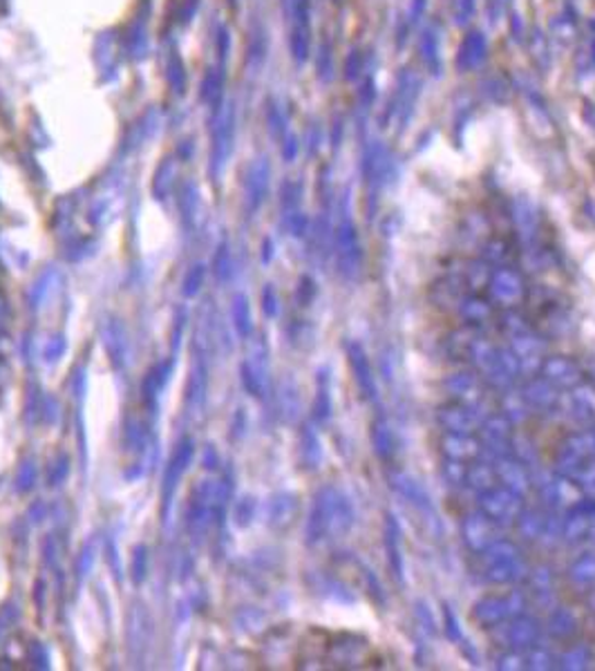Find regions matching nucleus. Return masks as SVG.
I'll return each instance as SVG.
<instances>
[{"instance_id":"f257e3e1","label":"nucleus","mask_w":595,"mask_h":671,"mask_svg":"<svg viewBox=\"0 0 595 671\" xmlns=\"http://www.w3.org/2000/svg\"><path fill=\"white\" fill-rule=\"evenodd\" d=\"M229 499V486L222 479H204L193 488L188 503V533L193 542H204L215 524H220L225 518Z\"/></svg>"},{"instance_id":"f03ea898","label":"nucleus","mask_w":595,"mask_h":671,"mask_svg":"<svg viewBox=\"0 0 595 671\" xmlns=\"http://www.w3.org/2000/svg\"><path fill=\"white\" fill-rule=\"evenodd\" d=\"M236 144V107L225 101L213 110L210 120V157H208V175L215 184H220Z\"/></svg>"},{"instance_id":"7ed1b4c3","label":"nucleus","mask_w":595,"mask_h":671,"mask_svg":"<svg viewBox=\"0 0 595 671\" xmlns=\"http://www.w3.org/2000/svg\"><path fill=\"white\" fill-rule=\"evenodd\" d=\"M99 339H101V348L111 359L113 367L124 372L130 367L133 363V343H130V333L128 327L122 318L117 316H105L99 325Z\"/></svg>"},{"instance_id":"20e7f679","label":"nucleus","mask_w":595,"mask_h":671,"mask_svg":"<svg viewBox=\"0 0 595 671\" xmlns=\"http://www.w3.org/2000/svg\"><path fill=\"white\" fill-rule=\"evenodd\" d=\"M193 457H195V441L191 436H184L175 453L164 470V481H161V515H164V520L169 518L171 513V507H173V499L178 494V488L188 470V466L193 464Z\"/></svg>"},{"instance_id":"39448f33","label":"nucleus","mask_w":595,"mask_h":671,"mask_svg":"<svg viewBox=\"0 0 595 671\" xmlns=\"http://www.w3.org/2000/svg\"><path fill=\"white\" fill-rule=\"evenodd\" d=\"M208 397V352L193 345V365L186 378L184 406L191 417H199L204 412Z\"/></svg>"},{"instance_id":"423d86ee","label":"nucleus","mask_w":595,"mask_h":671,"mask_svg":"<svg viewBox=\"0 0 595 671\" xmlns=\"http://www.w3.org/2000/svg\"><path fill=\"white\" fill-rule=\"evenodd\" d=\"M126 202V189L119 182H107L103 191L92 200L88 219L94 227H111V224L119 217Z\"/></svg>"},{"instance_id":"0eeeda50","label":"nucleus","mask_w":595,"mask_h":671,"mask_svg":"<svg viewBox=\"0 0 595 671\" xmlns=\"http://www.w3.org/2000/svg\"><path fill=\"white\" fill-rule=\"evenodd\" d=\"M268 180H272V166H268V159L266 157L253 159L244 178V204L249 213H255L262 206L268 193Z\"/></svg>"},{"instance_id":"6e6552de","label":"nucleus","mask_w":595,"mask_h":671,"mask_svg":"<svg viewBox=\"0 0 595 671\" xmlns=\"http://www.w3.org/2000/svg\"><path fill=\"white\" fill-rule=\"evenodd\" d=\"M242 383L253 397H262L266 385V352L262 343H255L247 361L242 363Z\"/></svg>"},{"instance_id":"1a4fd4ad","label":"nucleus","mask_w":595,"mask_h":671,"mask_svg":"<svg viewBox=\"0 0 595 671\" xmlns=\"http://www.w3.org/2000/svg\"><path fill=\"white\" fill-rule=\"evenodd\" d=\"M173 367H175V361L169 359V361H161L157 365H152L144 380H141V395H144V401L148 408H155V403L159 401L161 391H164L167 383L171 380V374H173Z\"/></svg>"},{"instance_id":"9d476101","label":"nucleus","mask_w":595,"mask_h":671,"mask_svg":"<svg viewBox=\"0 0 595 671\" xmlns=\"http://www.w3.org/2000/svg\"><path fill=\"white\" fill-rule=\"evenodd\" d=\"M178 204H180V217L186 231H195L202 219V195L199 186L195 182H184L178 191Z\"/></svg>"},{"instance_id":"9b49d317","label":"nucleus","mask_w":595,"mask_h":671,"mask_svg":"<svg viewBox=\"0 0 595 671\" xmlns=\"http://www.w3.org/2000/svg\"><path fill=\"white\" fill-rule=\"evenodd\" d=\"M178 175H180V166H178V159H173V157H167L164 161L157 166L155 178H152V195H155V200L164 202V200H169L175 193Z\"/></svg>"},{"instance_id":"f8f14e48","label":"nucleus","mask_w":595,"mask_h":671,"mask_svg":"<svg viewBox=\"0 0 595 671\" xmlns=\"http://www.w3.org/2000/svg\"><path fill=\"white\" fill-rule=\"evenodd\" d=\"M59 271L54 269V266H47L34 283H32V287H30V294H27V305L34 309V311H38L43 305H45V300L52 296V292L57 289V285H59Z\"/></svg>"},{"instance_id":"ddd939ff","label":"nucleus","mask_w":595,"mask_h":671,"mask_svg":"<svg viewBox=\"0 0 595 671\" xmlns=\"http://www.w3.org/2000/svg\"><path fill=\"white\" fill-rule=\"evenodd\" d=\"M231 318H233V327L236 331L242 336V339H249L251 331H253V316H251V305H249V298L244 294H238L233 298V305H231Z\"/></svg>"},{"instance_id":"4468645a","label":"nucleus","mask_w":595,"mask_h":671,"mask_svg":"<svg viewBox=\"0 0 595 671\" xmlns=\"http://www.w3.org/2000/svg\"><path fill=\"white\" fill-rule=\"evenodd\" d=\"M204 280H206V264L204 262L191 264L184 280H182V296L184 298L199 296V292L204 287Z\"/></svg>"},{"instance_id":"2eb2a0df","label":"nucleus","mask_w":595,"mask_h":671,"mask_svg":"<svg viewBox=\"0 0 595 671\" xmlns=\"http://www.w3.org/2000/svg\"><path fill=\"white\" fill-rule=\"evenodd\" d=\"M36 477H38V466H36V457L27 455L21 459L19 464V470H16V479H14V486L21 494L30 492L34 486H36Z\"/></svg>"},{"instance_id":"dca6fc26","label":"nucleus","mask_w":595,"mask_h":671,"mask_svg":"<svg viewBox=\"0 0 595 671\" xmlns=\"http://www.w3.org/2000/svg\"><path fill=\"white\" fill-rule=\"evenodd\" d=\"M213 273H215V277L220 280V283H227V280H231V275H233V260H231V249H229L227 242H222L218 247V251H215Z\"/></svg>"},{"instance_id":"f3484780","label":"nucleus","mask_w":595,"mask_h":671,"mask_svg":"<svg viewBox=\"0 0 595 671\" xmlns=\"http://www.w3.org/2000/svg\"><path fill=\"white\" fill-rule=\"evenodd\" d=\"M169 83L173 88L175 94H184L186 90V72H184V64H182V56L180 52H171V59H169Z\"/></svg>"},{"instance_id":"a211bd4d","label":"nucleus","mask_w":595,"mask_h":671,"mask_svg":"<svg viewBox=\"0 0 595 671\" xmlns=\"http://www.w3.org/2000/svg\"><path fill=\"white\" fill-rule=\"evenodd\" d=\"M66 352H68V339L64 333H54V336H49L45 348H43V359H45V363L54 365L66 356Z\"/></svg>"},{"instance_id":"6ab92c4d","label":"nucleus","mask_w":595,"mask_h":671,"mask_svg":"<svg viewBox=\"0 0 595 671\" xmlns=\"http://www.w3.org/2000/svg\"><path fill=\"white\" fill-rule=\"evenodd\" d=\"M126 47H128L130 59H144L146 52H148V32H146L144 25H135V27L128 32Z\"/></svg>"},{"instance_id":"aec40b11","label":"nucleus","mask_w":595,"mask_h":671,"mask_svg":"<svg viewBox=\"0 0 595 671\" xmlns=\"http://www.w3.org/2000/svg\"><path fill=\"white\" fill-rule=\"evenodd\" d=\"M148 573V548L144 544L135 546L133 550V562H130V578L135 587H141Z\"/></svg>"},{"instance_id":"412c9836","label":"nucleus","mask_w":595,"mask_h":671,"mask_svg":"<svg viewBox=\"0 0 595 671\" xmlns=\"http://www.w3.org/2000/svg\"><path fill=\"white\" fill-rule=\"evenodd\" d=\"M70 475V457L66 453H59L49 462V470H47V481L49 486H61Z\"/></svg>"},{"instance_id":"4be33fe9","label":"nucleus","mask_w":595,"mask_h":671,"mask_svg":"<svg viewBox=\"0 0 595 671\" xmlns=\"http://www.w3.org/2000/svg\"><path fill=\"white\" fill-rule=\"evenodd\" d=\"M94 562H96V542L90 539L83 544V550L79 555V565H77V576L81 582L92 573Z\"/></svg>"},{"instance_id":"5701e85b","label":"nucleus","mask_w":595,"mask_h":671,"mask_svg":"<svg viewBox=\"0 0 595 671\" xmlns=\"http://www.w3.org/2000/svg\"><path fill=\"white\" fill-rule=\"evenodd\" d=\"M184 327H186V309H180V316H175L173 339H171V359L173 361H178V356H180V348H182V339H184Z\"/></svg>"},{"instance_id":"b1692460","label":"nucleus","mask_w":595,"mask_h":671,"mask_svg":"<svg viewBox=\"0 0 595 671\" xmlns=\"http://www.w3.org/2000/svg\"><path fill=\"white\" fill-rule=\"evenodd\" d=\"M72 391L75 397L81 401L88 395V369L85 367H77L75 376H72Z\"/></svg>"},{"instance_id":"393cba45","label":"nucleus","mask_w":595,"mask_h":671,"mask_svg":"<svg viewBox=\"0 0 595 671\" xmlns=\"http://www.w3.org/2000/svg\"><path fill=\"white\" fill-rule=\"evenodd\" d=\"M16 618H19V611H14L10 604L0 609V638H3L16 625Z\"/></svg>"},{"instance_id":"a878e982","label":"nucleus","mask_w":595,"mask_h":671,"mask_svg":"<svg viewBox=\"0 0 595 671\" xmlns=\"http://www.w3.org/2000/svg\"><path fill=\"white\" fill-rule=\"evenodd\" d=\"M253 518V499H242L236 507V522L238 526H247L251 524Z\"/></svg>"},{"instance_id":"bb28decb","label":"nucleus","mask_w":595,"mask_h":671,"mask_svg":"<svg viewBox=\"0 0 595 671\" xmlns=\"http://www.w3.org/2000/svg\"><path fill=\"white\" fill-rule=\"evenodd\" d=\"M262 307H264L266 316H276V311H278V307H276V292H274L272 285H268L264 289V294H262Z\"/></svg>"},{"instance_id":"cd10ccee","label":"nucleus","mask_w":595,"mask_h":671,"mask_svg":"<svg viewBox=\"0 0 595 671\" xmlns=\"http://www.w3.org/2000/svg\"><path fill=\"white\" fill-rule=\"evenodd\" d=\"M105 553H107V559H111V567H113V571H115V576L119 580L122 578V567H119V555H117V542L115 539L107 542Z\"/></svg>"},{"instance_id":"c85d7f7f","label":"nucleus","mask_w":595,"mask_h":671,"mask_svg":"<svg viewBox=\"0 0 595 671\" xmlns=\"http://www.w3.org/2000/svg\"><path fill=\"white\" fill-rule=\"evenodd\" d=\"M8 318H10V307H8L5 298H3V296H0V327H5Z\"/></svg>"}]
</instances>
